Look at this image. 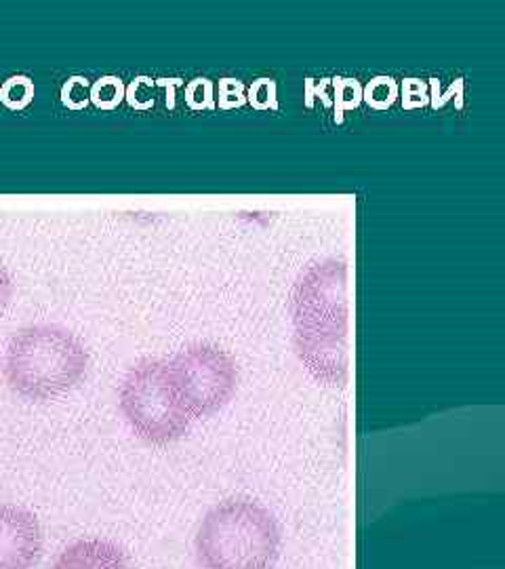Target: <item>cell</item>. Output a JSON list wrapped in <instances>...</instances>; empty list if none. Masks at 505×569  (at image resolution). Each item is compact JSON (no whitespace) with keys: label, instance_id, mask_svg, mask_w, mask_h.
I'll return each mask as SVG.
<instances>
[{"label":"cell","instance_id":"cell-1","mask_svg":"<svg viewBox=\"0 0 505 569\" xmlns=\"http://www.w3.org/2000/svg\"><path fill=\"white\" fill-rule=\"evenodd\" d=\"M202 569H272L281 552V529L253 500H228L209 510L194 540Z\"/></svg>","mask_w":505,"mask_h":569},{"label":"cell","instance_id":"cell-2","mask_svg":"<svg viewBox=\"0 0 505 569\" xmlns=\"http://www.w3.org/2000/svg\"><path fill=\"white\" fill-rule=\"evenodd\" d=\"M84 371V348L60 327L21 329L4 352L7 385L30 401L58 399L81 382Z\"/></svg>","mask_w":505,"mask_h":569},{"label":"cell","instance_id":"cell-3","mask_svg":"<svg viewBox=\"0 0 505 569\" xmlns=\"http://www.w3.org/2000/svg\"><path fill=\"white\" fill-rule=\"evenodd\" d=\"M121 407L127 422L150 443H166L185 428L171 373L159 363L131 369L122 382Z\"/></svg>","mask_w":505,"mask_h":569},{"label":"cell","instance_id":"cell-4","mask_svg":"<svg viewBox=\"0 0 505 569\" xmlns=\"http://www.w3.org/2000/svg\"><path fill=\"white\" fill-rule=\"evenodd\" d=\"M178 367L183 397L194 411H211L222 406L232 392L234 369L230 361L218 352H190L180 359Z\"/></svg>","mask_w":505,"mask_h":569},{"label":"cell","instance_id":"cell-5","mask_svg":"<svg viewBox=\"0 0 505 569\" xmlns=\"http://www.w3.org/2000/svg\"><path fill=\"white\" fill-rule=\"evenodd\" d=\"M41 557L39 519L20 507L0 505V569H32Z\"/></svg>","mask_w":505,"mask_h":569},{"label":"cell","instance_id":"cell-6","mask_svg":"<svg viewBox=\"0 0 505 569\" xmlns=\"http://www.w3.org/2000/svg\"><path fill=\"white\" fill-rule=\"evenodd\" d=\"M51 569H129V561L114 542L93 538L68 547Z\"/></svg>","mask_w":505,"mask_h":569},{"label":"cell","instance_id":"cell-7","mask_svg":"<svg viewBox=\"0 0 505 569\" xmlns=\"http://www.w3.org/2000/svg\"><path fill=\"white\" fill-rule=\"evenodd\" d=\"M9 298H11V277L7 268L0 264V312L4 310V306L9 305Z\"/></svg>","mask_w":505,"mask_h":569}]
</instances>
